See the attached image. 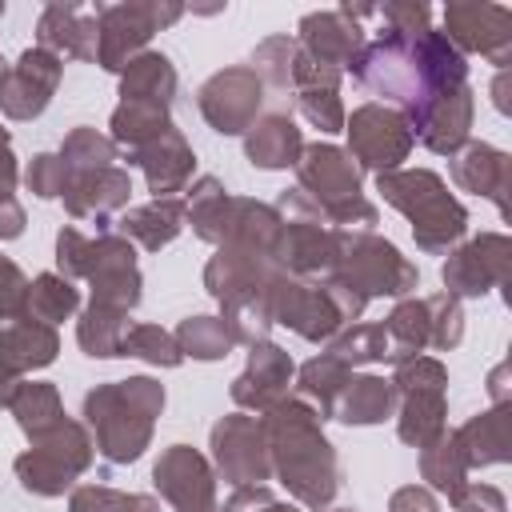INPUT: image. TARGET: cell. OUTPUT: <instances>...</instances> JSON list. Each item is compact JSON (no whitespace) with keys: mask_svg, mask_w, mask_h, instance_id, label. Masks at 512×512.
<instances>
[{"mask_svg":"<svg viewBox=\"0 0 512 512\" xmlns=\"http://www.w3.org/2000/svg\"><path fill=\"white\" fill-rule=\"evenodd\" d=\"M272 476L312 512L328 508L332 496L340 492V464L332 444L320 432V412L304 404L300 396H284L260 416Z\"/></svg>","mask_w":512,"mask_h":512,"instance_id":"1","label":"cell"},{"mask_svg":"<svg viewBox=\"0 0 512 512\" xmlns=\"http://www.w3.org/2000/svg\"><path fill=\"white\" fill-rule=\"evenodd\" d=\"M160 412H164V384H156L152 376L100 384L84 396V428H92L96 448L108 464L140 460Z\"/></svg>","mask_w":512,"mask_h":512,"instance_id":"2","label":"cell"},{"mask_svg":"<svg viewBox=\"0 0 512 512\" xmlns=\"http://www.w3.org/2000/svg\"><path fill=\"white\" fill-rule=\"evenodd\" d=\"M376 192L412 220V236L420 252H448L468 232L464 204L448 192V184L428 168H396L376 176Z\"/></svg>","mask_w":512,"mask_h":512,"instance_id":"3","label":"cell"},{"mask_svg":"<svg viewBox=\"0 0 512 512\" xmlns=\"http://www.w3.org/2000/svg\"><path fill=\"white\" fill-rule=\"evenodd\" d=\"M296 180H300V192L324 212V220L344 224V232L348 228L368 232L380 220L376 204L360 192L356 160L336 144H304L296 160Z\"/></svg>","mask_w":512,"mask_h":512,"instance_id":"4","label":"cell"},{"mask_svg":"<svg viewBox=\"0 0 512 512\" xmlns=\"http://www.w3.org/2000/svg\"><path fill=\"white\" fill-rule=\"evenodd\" d=\"M392 388H396V404H400V416H396L400 440L412 444V448L432 444L444 432L448 368L436 356H424V352L420 356H404V360H396Z\"/></svg>","mask_w":512,"mask_h":512,"instance_id":"5","label":"cell"},{"mask_svg":"<svg viewBox=\"0 0 512 512\" xmlns=\"http://www.w3.org/2000/svg\"><path fill=\"white\" fill-rule=\"evenodd\" d=\"M332 276L372 296H408L416 288V264H408L396 244L380 240L376 232H344L336 228V260L328 268Z\"/></svg>","mask_w":512,"mask_h":512,"instance_id":"6","label":"cell"},{"mask_svg":"<svg viewBox=\"0 0 512 512\" xmlns=\"http://www.w3.org/2000/svg\"><path fill=\"white\" fill-rule=\"evenodd\" d=\"M88 464H92V436L80 420L64 416L56 428L36 436L28 452L16 456V480L32 496H60L64 488H72L80 472H88Z\"/></svg>","mask_w":512,"mask_h":512,"instance_id":"7","label":"cell"},{"mask_svg":"<svg viewBox=\"0 0 512 512\" xmlns=\"http://www.w3.org/2000/svg\"><path fill=\"white\" fill-rule=\"evenodd\" d=\"M180 12H184L180 4H108V8H96V24H100L96 64L108 72H124V64L140 56L148 36L160 32L164 24L180 20Z\"/></svg>","mask_w":512,"mask_h":512,"instance_id":"8","label":"cell"},{"mask_svg":"<svg viewBox=\"0 0 512 512\" xmlns=\"http://www.w3.org/2000/svg\"><path fill=\"white\" fill-rule=\"evenodd\" d=\"M268 296V316L272 324H284L292 328L296 336L320 344V340H332L340 328H344V316L336 312V304L328 300L324 284H308L300 276H284L276 272L264 288Z\"/></svg>","mask_w":512,"mask_h":512,"instance_id":"9","label":"cell"},{"mask_svg":"<svg viewBox=\"0 0 512 512\" xmlns=\"http://www.w3.org/2000/svg\"><path fill=\"white\" fill-rule=\"evenodd\" d=\"M348 132V156L356 160V168H372L380 172H396L400 160H408L412 152V128L404 120V112L384 108V104H364L352 112V120H344Z\"/></svg>","mask_w":512,"mask_h":512,"instance_id":"10","label":"cell"},{"mask_svg":"<svg viewBox=\"0 0 512 512\" xmlns=\"http://www.w3.org/2000/svg\"><path fill=\"white\" fill-rule=\"evenodd\" d=\"M260 100H264V84L260 76L248 68V64H236V68H224L216 76H208L200 84V116L220 132V136H240L256 124V112H260Z\"/></svg>","mask_w":512,"mask_h":512,"instance_id":"11","label":"cell"},{"mask_svg":"<svg viewBox=\"0 0 512 512\" xmlns=\"http://www.w3.org/2000/svg\"><path fill=\"white\" fill-rule=\"evenodd\" d=\"M212 460H216L220 476L232 488L272 480V460H268L264 428L248 412H232V416H224L212 428Z\"/></svg>","mask_w":512,"mask_h":512,"instance_id":"12","label":"cell"},{"mask_svg":"<svg viewBox=\"0 0 512 512\" xmlns=\"http://www.w3.org/2000/svg\"><path fill=\"white\" fill-rule=\"evenodd\" d=\"M152 484L176 512H220L216 476H212L208 460L188 444H172L160 452V460L152 468Z\"/></svg>","mask_w":512,"mask_h":512,"instance_id":"13","label":"cell"},{"mask_svg":"<svg viewBox=\"0 0 512 512\" xmlns=\"http://www.w3.org/2000/svg\"><path fill=\"white\" fill-rule=\"evenodd\" d=\"M60 76H64L60 56H52L44 48L20 52V60L8 64V72L0 76V112L8 120H36L48 108Z\"/></svg>","mask_w":512,"mask_h":512,"instance_id":"14","label":"cell"},{"mask_svg":"<svg viewBox=\"0 0 512 512\" xmlns=\"http://www.w3.org/2000/svg\"><path fill=\"white\" fill-rule=\"evenodd\" d=\"M280 216V212H276ZM336 260V228L320 216H280L276 244H272V264L284 276H328Z\"/></svg>","mask_w":512,"mask_h":512,"instance_id":"15","label":"cell"},{"mask_svg":"<svg viewBox=\"0 0 512 512\" xmlns=\"http://www.w3.org/2000/svg\"><path fill=\"white\" fill-rule=\"evenodd\" d=\"M508 256H512V244L504 232H484V236L468 240L440 268L448 296H484V292L500 288L508 280Z\"/></svg>","mask_w":512,"mask_h":512,"instance_id":"16","label":"cell"},{"mask_svg":"<svg viewBox=\"0 0 512 512\" xmlns=\"http://www.w3.org/2000/svg\"><path fill=\"white\" fill-rule=\"evenodd\" d=\"M472 112H476L472 88H468V84L448 88V92L424 100V104L408 116L412 140H420V144H424L428 152H436V156H456V152L468 144Z\"/></svg>","mask_w":512,"mask_h":512,"instance_id":"17","label":"cell"},{"mask_svg":"<svg viewBox=\"0 0 512 512\" xmlns=\"http://www.w3.org/2000/svg\"><path fill=\"white\" fill-rule=\"evenodd\" d=\"M92 284V300L132 312L140 304V268H136V248L120 236V232H104L92 240V264L88 276Z\"/></svg>","mask_w":512,"mask_h":512,"instance_id":"18","label":"cell"},{"mask_svg":"<svg viewBox=\"0 0 512 512\" xmlns=\"http://www.w3.org/2000/svg\"><path fill=\"white\" fill-rule=\"evenodd\" d=\"M444 24H448V44L464 56V52H480L492 64H508V48H512V12L500 4H448L444 8Z\"/></svg>","mask_w":512,"mask_h":512,"instance_id":"19","label":"cell"},{"mask_svg":"<svg viewBox=\"0 0 512 512\" xmlns=\"http://www.w3.org/2000/svg\"><path fill=\"white\" fill-rule=\"evenodd\" d=\"M296 44H300V52L312 56L316 64L344 72V68L360 56V48H364L368 40H364V32H360V24H356V12H352V8H336V12H312V16H304Z\"/></svg>","mask_w":512,"mask_h":512,"instance_id":"20","label":"cell"},{"mask_svg":"<svg viewBox=\"0 0 512 512\" xmlns=\"http://www.w3.org/2000/svg\"><path fill=\"white\" fill-rule=\"evenodd\" d=\"M272 276H276V264L268 256L236 248V244H220L216 256L204 264V288L220 300V308H228L244 296H260Z\"/></svg>","mask_w":512,"mask_h":512,"instance_id":"21","label":"cell"},{"mask_svg":"<svg viewBox=\"0 0 512 512\" xmlns=\"http://www.w3.org/2000/svg\"><path fill=\"white\" fill-rule=\"evenodd\" d=\"M292 356L268 340L252 344L248 352V368L232 380V400L256 416H264L272 404H280L288 396V380H292Z\"/></svg>","mask_w":512,"mask_h":512,"instance_id":"22","label":"cell"},{"mask_svg":"<svg viewBox=\"0 0 512 512\" xmlns=\"http://www.w3.org/2000/svg\"><path fill=\"white\" fill-rule=\"evenodd\" d=\"M36 48L52 52V56H72V60H96L100 52V24H96V8H80V4H48L40 24H36Z\"/></svg>","mask_w":512,"mask_h":512,"instance_id":"23","label":"cell"},{"mask_svg":"<svg viewBox=\"0 0 512 512\" xmlns=\"http://www.w3.org/2000/svg\"><path fill=\"white\" fill-rule=\"evenodd\" d=\"M128 164H136V168L144 172L152 200H160V196H176V192H184V184L192 180L196 156H192L188 140L180 136V128L172 124L168 132H160V136L148 140L144 148L128 152Z\"/></svg>","mask_w":512,"mask_h":512,"instance_id":"24","label":"cell"},{"mask_svg":"<svg viewBox=\"0 0 512 512\" xmlns=\"http://www.w3.org/2000/svg\"><path fill=\"white\" fill-rule=\"evenodd\" d=\"M132 196V176L116 164L108 168H96V172H76L68 176V188H64V208L76 216V220H96L100 228H108V216L116 208H124Z\"/></svg>","mask_w":512,"mask_h":512,"instance_id":"25","label":"cell"},{"mask_svg":"<svg viewBox=\"0 0 512 512\" xmlns=\"http://www.w3.org/2000/svg\"><path fill=\"white\" fill-rule=\"evenodd\" d=\"M300 152H304V136H300L296 120L284 112H272L244 132V156L252 168H264V172L296 168Z\"/></svg>","mask_w":512,"mask_h":512,"instance_id":"26","label":"cell"},{"mask_svg":"<svg viewBox=\"0 0 512 512\" xmlns=\"http://www.w3.org/2000/svg\"><path fill=\"white\" fill-rule=\"evenodd\" d=\"M452 180H456V188H464V192L488 196L500 212L508 208V204H504V192H508V152H500V148H492V144H480V140H468V144L452 156Z\"/></svg>","mask_w":512,"mask_h":512,"instance_id":"27","label":"cell"},{"mask_svg":"<svg viewBox=\"0 0 512 512\" xmlns=\"http://www.w3.org/2000/svg\"><path fill=\"white\" fill-rule=\"evenodd\" d=\"M56 352H60V336H56L52 324H40L32 316H20V320H12V324L0 328V364L12 376L52 364Z\"/></svg>","mask_w":512,"mask_h":512,"instance_id":"28","label":"cell"},{"mask_svg":"<svg viewBox=\"0 0 512 512\" xmlns=\"http://www.w3.org/2000/svg\"><path fill=\"white\" fill-rule=\"evenodd\" d=\"M120 236L128 244H140L148 252H160L164 244H172L184 228V200L180 196H160V200H148L132 212L120 216Z\"/></svg>","mask_w":512,"mask_h":512,"instance_id":"29","label":"cell"},{"mask_svg":"<svg viewBox=\"0 0 512 512\" xmlns=\"http://www.w3.org/2000/svg\"><path fill=\"white\" fill-rule=\"evenodd\" d=\"M392 408H396V388H392V380L372 376V372H364V376L352 372V380L344 384V392H340L332 416L344 420V424H380V420L392 416Z\"/></svg>","mask_w":512,"mask_h":512,"instance_id":"30","label":"cell"},{"mask_svg":"<svg viewBox=\"0 0 512 512\" xmlns=\"http://www.w3.org/2000/svg\"><path fill=\"white\" fill-rule=\"evenodd\" d=\"M184 220L192 224V232L208 244H224L228 236V220H232V196L216 176H200L184 200Z\"/></svg>","mask_w":512,"mask_h":512,"instance_id":"31","label":"cell"},{"mask_svg":"<svg viewBox=\"0 0 512 512\" xmlns=\"http://www.w3.org/2000/svg\"><path fill=\"white\" fill-rule=\"evenodd\" d=\"M176 96V68L164 52H140L120 72V100H148V104H172Z\"/></svg>","mask_w":512,"mask_h":512,"instance_id":"32","label":"cell"},{"mask_svg":"<svg viewBox=\"0 0 512 512\" xmlns=\"http://www.w3.org/2000/svg\"><path fill=\"white\" fill-rule=\"evenodd\" d=\"M4 408L16 416V424L24 428L28 440L44 436L48 428H56V424L64 420L60 392H56V384H48V380H20V384L12 388V396H8Z\"/></svg>","mask_w":512,"mask_h":512,"instance_id":"33","label":"cell"},{"mask_svg":"<svg viewBox=\"0 0 512 512\" xmlns=\"http://www.w3.org/2000/svg\"><path fill=\"white\" fill-rule=\"evenodd\" d=\"M456 436H460V448H464L468 468L504 464L508 460V408L496 404V408L472 416Z\"/></svg>","mask_w":512,"mask_h":512,"instance_id":"34","label":"cell"},{"mask_svg":"<svg viewBox=\"0 0 512 512\" xmlns=\"http://www.w3.org/2000/svg\"><path fill=\"white\" fill-rule=\"evenodd\" d=\"M468 460H464V448H460V436L456 432H440L432 444L420 448V476L444 492L448 500L460 496V488L468 484Z\"/></svg>","mask_w":512,"mask_h":512,"instance_id":"35","label":"cell"},{"mask_svg":"<svg viewBox=\"0 0 512 512\" xmlns=\"http://www.w3.org/2000/svg\"><path fill=\"white\" fill-rule=\"evenodd\" d=\"M348 380H352V368L344 360H336L332 352H320L308 364H300V400L312 404L320 412V420H328L336 412V400Z\"/></svg>","mask_w":512,"mask_h":512,"instance_id":"36","label":"cell"},{"mask_svg":"<svg viewBox=\"0 0 512 512\" xmlns=\"http://www.w3.org/2000/svg\"><path fill=\"white\" fill-rule=\"evenodd\" d=\"M168 108L164 104H148V100H120L112 112V144L136 152L148 140H156L160 132H168Z\"/></svg>","mask_w":512,"mask_h":512,"instance_id":"37","label":"cell"},{"mask_svg":"<svg viewBox=\"0 0 512 512\" xmlns=\"http://www.w3.org/2000/svg\"><path fill=\"white\" fill-rule=\"evenodd\" d=\"M128 332V312L120 308H108V304H88L80 324H76V340L84 348V356L92 360H108V356H120V340Z\"/></svg>","mask_w":512,"mask_h":512,"instance_id":"38","label":"cell"},{"mask_svg":"<svg viewBox=\"0 0 512 512\" xmlns=\"http://www.w3.org/2000/svg\"><path fill=\"white\" fill-rule=\"evenodd\" d=\"M388 344H392V364L404 356H420L432 344V320H428V304L424 300H400L392 308V316L384 320Z\"/></svg>","mask_w":512,"mask_h":512,"instance_id":"39","label":"cell"},{"mask_svg":"<svg viewBox=\"0 0 512 512\" xmlns=\"http://www.w3.org/2000/svg\"><path fill=\"white\" fill-rule=\"evenodd\" d=\"M80 304V292L72 288V280H64L60 272H44L28 284V300H24V316L40 320V324H60L76 312Z\"/></svg>","mask_w":512,"mask_h":512,"instance_id":"40","label":"cell"},{"mask_svg":"<svg viewBox=\"0 0 512 512\" xmlns=\"http://www.w3.org/2000/svg\"><path fill=\"white\" fill-rule=\"evenodd\" d=\"M172 336H176L180 356H192V360H220L236 348V340L220 316H188V320H180V328Z\"/></svg>","mask_w":512,"mask_h":512,"instance_id":"41","label":"cell"},{"mask_svg":"<svg viewBox=\"0 0 512 512\" xmlns=\"http://www.w3.org/2000/svg\"><path fill=\"white\" fill-rule=\"evenodd\" d=\"M328 352H332L336 360H344L348 368L392 360V344H388L384 324H352V328H344L340 336H332V348H328Z\"/></svg>","mask_w":512,"mask_h":512,"instance_id":"42","label":"cell"},{"mask_svg":"<svg viewBox=\"0 0 512 512\" xmlns=\"http://www.w3.org/2000/svg\"><path fill=\"white\" fill-rule=\"evenodd\" d=\"M60 160L68 164V176L96 172L116 160V144H112V136H100L96 128H72L60 144Z\"/></svg>","mask_w":512,"mask_h":512,"instance_id":"43","label":"cell"},{"mask_svg":"<svg viewBox=\"0 0 512 512\" xmlns=\"http://www.w3.org/2000/svg\"><path fill=\"white\" fill-rule=\"evenodd\" d=\"M120 356H136V360H148L156 368H176L184 360L176 348V336L164 332L160 324H128V332L120 340Z\"/></svg>","mask_w":512,"mask_h":512,"instance_id":"44","label":"cell"},{"mask_svg":"<svg viewBox=\"0 0 512 512\" xmlns=\"http://www.w3.org/2000/svg\"><path fill=\"white\" fill-rule=\"evenodd\" d=\"M68 512H160L152 496L140 492H116L104 484H80L68 500Z\"/></svg>","mask_w":512,"mask_h":512,"instance_id":"45","label":"cell"},{"mask_svg":"<svg viewBox=\"0 0 512 512\" xmlns=\"http://www.w3.org/2000/svg\"><path fill=\"white\" fill-rule=\"evenodd\" d=\"M296 52L300 44L292 36H268L256 52H252V72L260 76V84H276V88H288L292 84V64H296Z\"/></svg>","mask_w":512,"mask_h":512,"instance_id":"46","label":"cell"},{"mask_svg":"<svg viewBox=\"0 0 512 512\" xmlns=\"http://www.w3.org/2000/svg\"><path fill=\"white\" fill-rule=\"evenodd\" d=\"M296 108H300V116L312 128H320V132H344V120L348 116H344V104H340L336 88H300Z\"/></svg>","mask_w":512,"mask_h":512,"instance_id":"47","label":"cell"},{"mask_svg":"<svg viewBox=\"0 0 512 512\" xmlns=\"http://www.w3.org/2000/svg\"><path fill=\"white\" fill-rule=\"evenodd\" d=\"M424 304H428V320H432V344H428V348H436V352L456 348L460 336H464V312H460V300L448 296V292H440V296H428Z\"/></svg>","mask_w":512,"mask_h":512,"instance_id":"48","label":"cell"},{"mask_svg":"<svg viewBox=\"0 0 512 512\" xmlns=\"http://www.w3.org/2000/svg\"><path fill=\"white\" fill-rule=\"evenodd\" d=\"M24 184H28L40 200H56V196H64V188H68V164L60 160V152H40V156L28 160Z\"/></svg>","mask_w":512,"mask_h":512,"instance_id":"49","label":"cell"},{"mask_svg":"<svg viewBox=\"0 0 512 512\" xmlns=\"http://www.w3.org/2000/svg\"><path fill=\"white\" fill-rule=\"evenodd\" d=\"M88 264H92V236H84L80 228H60L56 232V268L64 280H76V276H88Z\"/></svg>","mask_w":512,"mask_h":512,"instance_id":"50","label":"cell"},{"mask_svg":"<svg viewBox=\"0 0 512 512\" xmlns=\"http://www.w3.org/2000/svg\"><path fill=\"white\" fill-rule=\"evenodd\" d=\"M24 300H28V280H24V272H20L8 256H0V328L24 316Z\"/></svg>","mask_w":512,"mask_h":512,"instance_id":"51","label":"cell"},{"mask_svg":"<svg viewBox=\"0 0 512 512\" xmlns=\"http://www.w3.org/2000/svg\"><path fill=\"white\" fill-rule=\"evenodd\" d=\"M456 512H508L504 504V492L492 488V484H464L460 496L452 500Z\"/></svg>","mask_w":512,"mask_h":512,"instance_id":"52","label":"cell"},{"mask_svg":"<svg viewBox=\"0 0 512 512\" xmlns=\"http://www.w3.org/2000/svg\"><path fill=\"white\" fill-rule=\"evenodd\" d=\"M388 512H440L436 496L420 484H408V488H396L392 500H388Z\"/></svg>","mask_w":512,"mask_h":512,"instance_id":"53","label":"cell"},{"mask_svg":"<svg viewBox=\"0 0 512 512\" xmlns=\"http://www.w3.org/2000/svg\"><path fill=\"white\" fill-rule=\"evenodd\" d=\"M24 232V208L16 204V196L0 200V240H16Z\"/></svg>","mask_w":512,"mask_h":512,"instance_id":"54","label":"cell"},{"mask_svg":"<svg viewBox=\"0 0 512 512\" xmlns=\"http://www.w3.org/2000/svg\"><path fill=\"white\" fill-rule=\"evenodd\" d=\"M16 180H20V168H16L12 152L0 148V200H8V196L16 192Z\"/></svg>","mask_w":512,"mask_h":512,"instance_id":"55","label":"cell"},{"mask_svg":"<svg viewBox=\"0 0 512 512\" xmlns=\"http://www.w3.org/2000/svg\"><path fill=\"white\" fill-rule=\"evenodd\" d=\"M16 384H20V376H12V372L0 364V404H8V396H12Z\"/></svg>","mask_w":512,"mask_h":512,"instance_id":"56","label":"cell"},{"mask_svg":"<svg viewBox=\"0 0 512 512\" xmlns=\"http://www.w3.org/2000/svg\"><path fill=\"white\" fill-rule=\"evenodd\" d=\"M256 512H300V508H292V504H284V500H268V504H260ZM332 512H356V508H332Z\"/></svg>","mask_w":512,"mask_h":512,"instance_id":"57","label":"cell"},{"mask_svg":"<svg viewBox=\"0 0 512 512\" xmlns=\"http://www.w3.org/2000/svg\"><path fill=\"white\" fill-rule=\"evenodd\" d=\"M8 140H12V136H8V128H0V148H8Z\"/></svg>","mask_w":512,"mask_h":512,"instance_id":"58","label":"cell"},{"mask_svg":"<svg viewBox=\"0 0 512 512\" xmlns=\"http://www.w3.org/2000/svg\"><path fill=\"white\" fill-rule=\"evenodd\" d=\"M0 16H4V4H0ZM8 72V64H4V56H0V76Z\"/></svg>","mask_w":512,"mask_h":512,"instance_id":"59","label":"cell"}]
</instances>
